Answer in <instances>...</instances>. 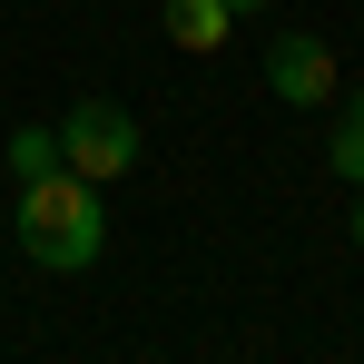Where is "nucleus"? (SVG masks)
<instances>
[{"mask_svg":"<svg viewBox=\"0 0 364 364\" xmlns=\"http://www.w3.org/2000/svg\"><path fill=\"white\" fill-rule=\"evenodd\" d=\"M20 256L40 266V276H79V266H99V246H109V217H99V187L79 178V168H50V178H20Z\"/></svg>","mask_w":364,"mask_h":364,"instance_id":"obj_1","label":"nucleus"},{"mask_svg":"<svg viewBox=\"0 0 364 364\" xmlns=\"http://www.w3.org/2000/svg\"><path fill=\"white\" fill-rule=\"evenodd\" d=\"M60 168H79L89 187L128 178V168H138V119H128L119 99H79L60 119Z\"/></svg>","mask_w":364,"mask_h":364,"instance_id":"obj_2","label":"nucleus"},{"mask_svg":"<svg viewBox=\"0 0 364 364\" xmlns=\"http://www.w3.org/2000/svg\"><path fill=\"white\" fill-rule=\"evenodd\" d=\"M266 89H276L286 109H325V99H335V50H325L315 30H286V40L266 50Z\"/></svg>","mask_w":364,"mask_h":364,"instance_id":"obj_3","label":"nucleus"},{"mask_svg":"<svg viewBox=\"0 0 364 364\" xmlns=\"http://www.w3.org/2000/svg\"><path fill=\"white\" fill-rule=\"evenodd\" d=\"M227 30H237L227 0H168V40H178V50H217Z\"/></svg>","mask_w":364,"mask_h":364,"instance_id":"obj_4","label":"nucleus"},{"mask_svg":"<svg viewBox=\"0 0 364 364\" xmlns=\"http://www.w3.org/2000/svg\"><path fill=\"white\" fill-rule=\"evenodd\" d=\"M325 158H335V178H345V187H364V89L335 109V138H325Z\"/></svg>","mask_w":364,"mask_h":364,"instance_id":"obj_5","label":"nucleus"},{"mask_svg":"<svg viewBox=\"0 0 364 364\" xmlns=\"http://www.w3.org/2000/svg\"><path fill=\"white\" fill-rule=\"evenodd\" d=\"M60 168V128H10V178H50Z\"/></svg>","mask_w":364,"mask_h":364,"instance_id":"obj_6","label":"nucleus"},{"mask_svg":"<svg viewBox=\"0 0 364 364\" xmlns=\"http://www.w3.org/2000/svg\"><path fill=\"white\" fill-rule=\"evenodd\" d=\"M227 10H237V20H256V10H266V0H227Z\"/></svg>","mask_w":364,"mask_h":364,"instance_id":"obj_7","label":"nucleus"},{"mask_svg":"<svg viewBox=\"0 0 364 364\" xmlns=\"http://www.w3.org/2000/svg\"><path fill=\"white\" fill-rule=\"evenodd\" d=\"M355 246H364V187H355Z\"/></svg>","mask_w":364,"mask_h":364,"instance_id":"obj_8","label":"nucleus"}]
</instances>
